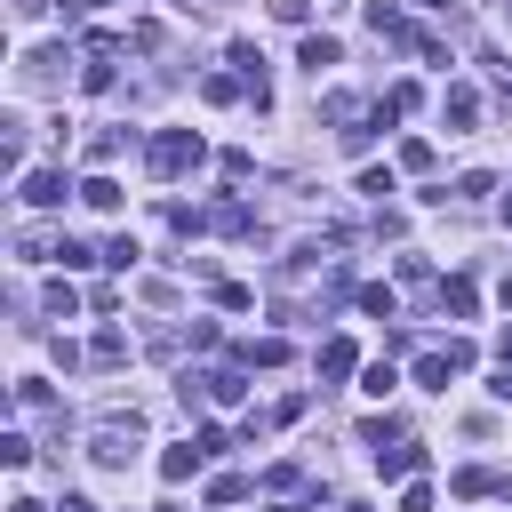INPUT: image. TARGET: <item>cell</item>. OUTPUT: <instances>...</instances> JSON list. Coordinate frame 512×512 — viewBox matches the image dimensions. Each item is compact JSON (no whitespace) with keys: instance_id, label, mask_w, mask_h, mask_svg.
<instances>
[{"instance_id":"6","label":"cell","mask_w":512,"mask_h":512,"mask_svg":"<svg viewBox=\"0 0 512 512\" xmlns=\"http://www.w3.org/2000/svg\"><path fill=\"white\" fill-rule=\"evenodd\" d=\"M448 376H464V368H456V352H448V344H440V352H424V360H416V384H424V392H448Z\"/></svg>"},{"instance_id":"27","label":"cell","mask_w":512,"mask_h":512,"mask_svg":"<svg viewBox=\"0 0 512 512\" xmlns=\"http://www.w3.org/2000/svg\"><path fill=\"white\" fill-rule=\"evenodd\" d=\"M88 8H104V0H88Z\"/></svg>"},{"instance_id":"24","label":"cell","mask_w":512,"mask_h":512,"mask_svg":"<svg viewBox=\"0 0 512 512\" xmlns=\"http://www.w3.org/2000/svg\"><path fill=\"white\" fill-rule=\"evenodd\" d=\"M272 512H312V504H296V496H280V504H272Z\"/></svg>"},{"instance_id":"17","label":"cell","mask_w":512,"mask_h":512,"mask_svg":"<svg viewBox=\"0 0 512 512\" xmlns=\"http://www.w3.org/2000/svg\"><path fill=\"white\" fill-rule=\"evenodd\" d=\"M360 312H376V320H392V288H384V280H368V288H360Z\"/></svg>"},{"instance_id":"14","label":"cell","mask_w":512,"mask_h":512,"mask_svg":"<svg viewBox=\"0 0 512 512\" xmlns=\"http://www.w3.org/2000/svg\"><path fill=\"white\" fill-rule=\"evenodd\" d=\"M200 392H208V400H224V408H232V400H240V392H248V384H240V368H216V376H200Z\"/></svg>"},{"instance_id":"21","label":"cell","mask_w":512,"mask_h":512,"mask_svg":"<svg viewBox=\"0 0 512 512\" xmlns=\"http://www.w3.org/2000/svg\"><path fill=\"white\" fill-rule=\"evenodd\" d=\"M56 512H96V504H88V496H64V504H56Z\"/></svg>"},{"instance_id":"7","label":"cell","mask_w":512,"mask_h":512,"mask_svg":"<svg viewBox=\"0 0 512 512\" xmlns=\"http://www.w3.org/2000/svg\"><path fill=\"white\" fill-rule=\"evenodd\" d=\"M200 464H208V456H200V440H184V448H160V480H168V488H176V480H192Z\"/></svg>"},{"instance_id":"26","label":"cell","mask_w":512,"mask_h":512,"mask_svg":"<svg viewBox=\"0 0 512 512\" xmlns=\"http://www.w3.org/2000/svg\"><path fill=\"white\" fill-rule=\"evenodd\" d=\"M504 224H512V192H504Z\"/></svg>"},{"instance_id":"20","label":"cell","mask_w":512,"mask_h":512,"mask_svg":"<svg viewBox=\"0 0 512 512\" xmlns=\"http://www.w3.org/2000/svg\"><path fill=\"white\" fill-rule=\"evenodd\" d=\"M272 16H280V24H304V16H312V0H272Z\"/></svg>"},{"instance_id":"12","label":"cell","mask_w":512,"mask_h":512,"mask_svg":"<svg viewBox=\"0 0 512 512\" xmlns=\"http://www.w3.org/2000/svg\"><path fill=\"white\" fill-rule=\"evenodd\" d=\"M80 200H88L96 216H112V208H120V184H112V176H88V184H80Z\"/></svg>"},{"instance_id":"8","label":"cell","mask_w":512,"mask_h":512,"mask_svg":"<svg viewBox=\"0 0 512 512\" xmlns=\"http://www.w3.org/2000/svg\"><path fill=\"white\" fill-rule=\"evenodd\" d=\"M296 64H304V72L320 80V72L336 64V40H328V32H304V48H296Z\"/></svg>"},{"instance_id":"10","label":"cell","mask_w":512,"mask_h":512,"mask_svg":"<svg viewBox=\"0 0 512 512\" xmlns=\"http://www.w3.org/2000/svg\"><path fill=\"white\" fill-rule=\"evenodd\" d=\"M440 304H448L456 320H472V312H480V288H472V280H440Z\"/></svg>"},{"instance_id":"18","label":"cell","mask_w":512,"mask_h":512,"mask_svg":"<svg viewBox=\"0 0 512 512\" xmlns=\"http://www.w3.org/2000/svg\"><path fill=\"white\" fill-rule=\"evenodd\" d=\"M392 384H400V376H392V360H368V376H360V392H376V400H384Z\"/></svg>"},{"instance_id":"2","label":"cell","mask_w":512,"mask_h":512,"mask_svg":"<svg viewBox=\"0 0 512 512\" xmlns=\"http://www.w3.org/2000/svg\"><path fill=\"white\" fill-rule=\"evenodd\" d=\"M136 432H144L136 416H104V424L88 432V456H96V464H128V448H136Z\"/></svg>"},{"instance_id":"13","label":"cell","mask_w":512,"mask_h":512,"mask_svg":"<svg viewBox=\"0 0 512 512\" xmlns=\"http://www.w3.org/2000/svg\"><path fill=\"white\" fill-rule=\"evenodd\" d=\"M288 360V344L280 336H264V344H240V368H280Z\"/></svg>"},{"instance_id":"3","label":"cell","mask_w":512,"mask_h":512,"mask_svg":"<svg viewBox=\"0 0 512 512\" xmlns=\"http://www.w3.org/2000/svg\"><path fill=\"white\" fill-rule=\"evenodd\" d=\"M64 192H72V184H64V168H24V184H16V200H24V208H64Z\"/></svg>"},{"instance_id":"16","label":"cell","mask_w":512,"mask_h":512,"mask_svg":"<svg viewBox=\"0 0 512 512\" xmlns=\"http://www.w3.org/2000/svg\"><path fill=\"white\" fill-rule=\"evenodd\" d=\"M240 496H248L240 472H216V480H208V504H240Z\"/></svg>"},{"instance_id":"15","label":"cell","mask_w":512,"mask_h":512,"mask_svg":"<svg viewBox=\"0 0 512 512\" xmlns=\"http://www.w3.org/2000/svg\"><path fill=\"white\" fill-rule=\"evenodd\" d=\"M488 488H504V472H480V464L456 472V496H488Z\"/></svg>"},{"instance_id":"19","label":"cell","mask_w":512,"mask_h":512,"mask_svg":"<svg viewBox=\"0 0 512 512\" xmlns=\"http://www.w3.org/2000/svg\"><path fill=\"white\" fill-rule=\"evenodd\" d=\"M200 96H208V104H232V96H240V80H224V72H208V80H200Z\"/></svg>"},{"instance_id":"23","label":"cell","mask_w":512,"mask_h":512,"mask_svg":"<svg viewBox=\"0 0 512 512\" xmlns=\"http://www.w3.org/2000/svg\"><path fill=\"white\" fill-rule=\"evenodd\" d=\"M8 512H48V504H32V496H16V504H8Z\"/></svg>"},{"instance_id":"25","label":"cell","mask_w":512,"mask_h":512,"mask_svg":"<svg viewBox=\"0 0 512 512\" xmlns=\"http://www.w3.org/2000/svg\"><path fill=\"white\" fill-rule=\"evenodd\" d=\"M496 296H504V304H512V272H504V288H496Z\"/></svg>"},{"instance_id":"1","label":"cell","mask_w":512,"mask_h":512,"mask_svg":"<svg viewBox=\"0 0 512 512\" xmlns=\"http://www.w3.org/2000/svg\"><path fill=\"white\" fill-rule=\"evenodd\" d=\"M144 160H152V176L168 184V176H184V168H200V136H192V128H160Z\"/></svg>"},{"instance_id":"22","label":"cell","mask_w":512,"mask_h":512,"mask_svg":"<svg viewBox=\"0 0 512 512\" xmlns=\"http://www.w3.org/2000/svg\"><path fill=\"white\" fill-rule=\"evenodd\" d=\"M408 8H424V16H440V8H448V0H408Z\"/></svg>"},{"instance_id":"11","label":"cell","mask_w":512,"mask_h":512,"mask_svg":"<svg viewBox=\"0 0 512 512\" xmlns=\"http://www.w3.org/2000/svg\"><path fill=\"white\" fill-rule=\"evenodd\" d=\"M88 360H96V368H120V360H128V336H120V328H96Z\"/></svg>"},{"instance_id":"4","label":"cell","mask_w":512,"mask_h":512,"mask_svg":"<svg viewBox=\"0 0 512 512\" xmlns=\"http://www.w3.org/2000/svg\"><path fill=\"white\" fill-rule=\"evenodd\" d=\"M440 120H448V128L464 136V128L480 120V88H464V80H448V96H440Z\"/></svg>"},{"instance_id":"5","label":"cell","mask_w":512,"mask_h":512,"mask_svg":"<svg viewBox=\"0 0 512 512\" xmlns=\"http://www.w3.org/2000/svg\"><path fill=\"white\" fill-rule=\"evenodd\" d=\"M376 472H384V480H416V472H424V448H416V440H400V448H376Z\"/></svg>"},{"instance_id":"9","label":"cell","mask_w":512,"mask_h":512,"mask_svg":"<svg viewBox=\"0 0 512 512\" xmlns=\"http://www.w3.org/2000/svg\"><path fill=\"white\" fill-rule=\"evenodd\" d=\"M352 368H360V352H352L344 336H328V344H320V376L336 384V376H352Z\"/></svg>"}]
</instances>
